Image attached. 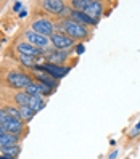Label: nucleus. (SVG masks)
<instances>
[{
    "label": "nucleus",
    "instance_id": "27",
    "mask_svg": "<svg viewBox=\"0 0 140 159\" xmlns=\"http://www.w3.org/2000/svg\"><path fill=\"white\" fill-rule=\"evenodd\" d=\"M116 156H118V151H114V153H111V154H110V159H116Z\"/></svg>",
    "mask_w": 140,
    "mask_h": 159
},
{
    "label": "nucleus",
    "instance_id": "19",
    "mask_svg": "<svg viewBox=\"0 0 140 159\" xmlns=\"http://www.w3.org/2000/svg\"><path fill=\"white\" fill-rule=\"evenodd\" d=\"M20 63L21 64H24V68H31V69H34L35 66H37V58H34V57H26V55H20Z\"/></svg>",
    "mask_w": 140,
    "mask_h": 159
},
{
    "label": "nucleus",
    "instance_id": "9",
    "mask_svg": "<svg viewBox=\"0 0 140 159\" xmlns=\"http://www.w3.org/2000/svg\"><path fill=\"white\" fill-rule=\"evenodd\" d=\"M87 16H90L93 21H97L101 18V13H103V3L101 2H95V0H89V5L86 7V10H84Z\"/></svg>",
    "mask_w": 140,
    "mask_h": 159
},
{
    "label": "nucleus",
    "instance_id": "2",
    "mask_svg": "<svg viewBox=\"0 0 140 159\" xmlns=\"http://www.w3.org/2000/svg\"><path fill=\"white\" fill-rule=\"evenodd\" d=\"M7 84L10 85L12 89H16L18 92L20 90H24L26 87H29L31 84L34 82L32 76L27 72H23V71H10L7 74Z\"/></svg>",
    "mask_w": 140,
    "mask_h": 159
},
{
    "label": "nucleus",
    "instance_id": "1",
    "mask_svg": "<svg viewBox=\"0 0 140 159\" xmlns=\"http://www.w3.org/2000/svg\"><path fill=\"white\" fill-rule=\"evenodd\" d=\"M55 31L66 34L68 37H71L72 40H84V39H87V37H89L87 26H82L79 23H74V21L68 20V18L55 24Z\"/></svg>",
    "mask_w": 140,
    "mask_h": 159
},
{
    "label": "nucleus",
    "instance_id": "21",
    "mask_svg": "<svg viewBox=\"0 0 140 159\" xmlns=\"http://www.w3.org/2000/svg\"><path fill=\"white\" fill-rule=\"evenodd\" d=\"M3 111L7 113V116H8V117L21 119V117H20V109H16V108H13V106H5V108H3Z\"/></svg>",
    "mask_w": 140,
    "mask_h": 159
},
{
    "label": "nucleus",
    "instance_id": "16",
    "mask_svg": "<svg viewBox=\"0 0 140 159\" xmlns=\"http://www.w3.org/2000/svg\"><path fill=\"white\" fill-rule=\"evenodd\" d=\"M0 151H2L3 156H8V157H16L21 151V146L20 145H12V146H0Z\"/></svg>",
    "mask_w": 140,
    "mask_h": 159
},
{
    "label": "nucleus",
    "instance_id": "20",
    "mask_svg": "<svg viewBox=\"0 0 140 159\" xmlns=\"http://www.w3.org/2000/svg\"><path fill=\"white\" fill-rule=\"evenodd\" d=\"M69 5H71V10L84 11V10H86V7L89 5V0H72Z\"/></svg>",
    "mask_w": 140,
    "mask_h": 159
},
{
    "label": "nucleus",
    "instance_id": "4",
    "mask_svg": "<svg viewBox=\"0 0 140 159\" xmlns=\"http://www.w3.org/2000/svg\"><path fill=\"white\" fill-rule=\"evenodd\" d=\"M23 35H24L26 42H29L31 45L37 47V48H40V50H44V52L50 48V43H52V42H50L49 37L37 34V32H34L32 29H26V31L23 32Z\"/></svg>",
    "mask_w": 140,
    "mask_h": 159
},
{
    "label": "nucleus",
    "instance_id": "25",
    "mask_svg": "<svg viewBox=\"0 0 140 159\" xmlns=\"http://www.w3.org/2000/svg\"><path fill=\"white\" fill-rule=\"evenodd\" d=\"M76 52H77V55L84 53V45H82V43H79V45H77V50H76Z\"/></svg>",
    "mask_w": 140,
    "mask_h": 159
},
{
    "label": "nucleus",
    "instance_id": "13",
    "mask_svg": "<svg viewBox=\"0 0 140 159\" xmlns=\"http://www.w3.org/2000/svg\"><path fill=\"white\" fill-rule=\"evenodd\" d=\"M35 71V69H34ZM34 76H35V79H37V82H40V84H44L45 87H49V89H55L58 85V80L57 79H53L50 74H47V72H44V71H37V72H34Z\"/></svg>",
    "mask_w": 140,
    "mask_h": 159
},
{
    "label": "nucleus",
    "instance_id": "23",
    "mask_svg": "<svg viewBox=\"0 0 140 159\" xmlns=\"http://www.w3.org/2000/svg\"><path fill=\"white\" fill-rule=\"evenodd\" d=\"M138 132H140V122H137V125L132 129V132H130V137H132V138H134V137H137V134H138Z\"/></svg>",
    "mask_w": 140,
    "mask_h": 159
},
{
    "label": "nucleus",
    "instance_id": "15",
    "mask_svg": "<svg viewBox=\"0 0 140 159\" xmlns=\"http://www.w3.org/2000/svg\"><path fill=\"white\" fill-rule=\"evenodd\" d=\"M29 106L34 113H37V111H40L44 106H45V101H44V97L42 95H35V97H31V100H29Z\"/></svg>",
    "mask_w": 140,
    "mask_h": 159
},
{
    "label": "nucleus",
    "instance_id": "28",
    "mask_svg": "<svg viewBox=\"0 0 140 159\" xmlns=\"http://www.w3.org/2000/svg\"><path fill=\"white\" fill-rule=\"evenodd\" d=\"M5 134H7V132H5V130H3V129H2V127H0V138H2V137H3V135H5Z\"/></svg>",
    "mask_w": 140,
    "mask_h": 159
},
{
    "label": "nucleus",
    "instance_id": "3",
    "mask_svg": "<svg viewBox=\"0 0 140 159\" xmlns=\"http://www.w3.org/2000/svg\"><path fill=\"white\" fill-rule=\"evenodd\" d=\"M31 29L37 34H40V35H45V37H50L57 32L55 31V23L50 21V20H47V18H39V20H34L31 23Z\"/></svg>",
    "mask_w": 140,
    "mask_h": 159
},
{
    "label": "nucleus",
    "instance_id": "26",
    "mask_svg": "<svg viewBox=\"0 0 140 159\" xmlns=\"http://www.w3.org/2000/svg\"><path fill=\"white\" fill-rule=\"evenodd\" d=\"M26 15H27V11H26V10H21V11H20V18H24Z\"/></svg>",
    "mask_w": 140,
    "mask_h": 159
},
{
    "label": "nucleus",
    "instance_id": "24",
    "mask_svg": "<svg viewBox=\"0 0 140 159\" xmlns=\"http://www.w3.org/2000/svg\"><path fill=\"white\" fill-rule=\"evenodd\" d=\"M21 8H23V3L21 2H15L13 3V10L15 11H21Z\"/></svg>",
    "mask_w": 140,
    "mask_h": 159
},
{
    "label": "nucleus",
    "instance_id": "12",
    "mask_svg": "<svg viewBox=\"0 0 140 159\" xmlns=\"http://www.w3.org/2000/svg\"><path fill=\"white\" fill-rule=\"evenodd\" d=\"M68 20H71V21H74V23H79V24H82V26H95V24H97V21H93L92 18L87 16L84 11H76V10H71Z\"/></svg>",
    "mask_w": 140,
    "mask_h": 159
},
{
    "label": "nucleus",
    "instance_id": "10",
    "mask_svg": "<svg viewBox=\"0 0 140 159\" xmlns=\"http://www.w3.org/2000/svg\"><path fill=\"white\" fill-rule=\"evenodd\" d=\"M44 57H47L45 60L52 63V64H61L68 57V52H61V50H57V48H49L44 52Z\"/></svg>",
    "mask_w": 140,
    "mask_h": 159
},
{
    "label": "nucleus",
    "instance_id": "11",
    "mask_svg": "<svg viewBox=\"0 0 140 159\" xmlns=\"http://www.w3.org/2000/svg\"><path fill=\"white\" fill-rule=\"evenodd\" d=\"M2 129L5 130L7 134H16V135H20L23 132V120L21 119L8 117L5 122L2 124Z\"/></svg>",
    "mask_w": 140,
    "mask_h": 159
},
{
    "label": "nucleus",
    "instance_id": "7",
    "mask_svg": "<svg viewBox=\"0 0 140 159\" xmlns=\"http://www.w3.org/2000/svg\"><path fill=\"white\" fill-rule=\"evenodd\" d=\"M40 7L52 15H61L66 10V3L60 2V0H44V2H40Z\"/></svg>",
    "mask_w": 140,
    "mask_h": 159
},
{
    "label": "nucleus",
    "instance_id": "5",
    "mask_svg": "<svg viewBox=\"0 0 140 159\" xmlns=\"http://www.w3.org/2000/svg\"><path fill=\"white\" fill-rule=\"evenodd\" d=\"M50 42L53 45V48L61 50V52H68L71 47L74 45V42H76V40H72L71 37H68L66 34H63V32H55L50 37Z\"/></svg>",
    "mask_w": 140,
    "mask_h": 159
},
{
    "label": "nucleus",
    "instance_id": "8",
    "mask_svg": "<svg viewBox=\"0 0 140 159\" xmlns=\"http://www.w3.org/2000/svg\"><path fill=\"white\" fill-rule=\"evenodd\" d=\"M16 50L20 52V55H26V57H34V58L42 57V55H44V50L37 48V47L31 45L29 42H26V40H24V42H18Z\"/></svg>",
    "mask_w": 140,
    "mask_h": 159
},
{
    "label": "nucleus",
    "instance_id": "6",
    "mask_svg": "<svg viewBox=\"0 0 140 159\" xmlns=\"http://www.w3.org/2000/svg\"><path fill=\"white\" fill-rule=\"evenodd\" d=\"M34 69L35 71H44L47 74H50V76L53 79H57V80L61 79V77H64L68 74V71H69V68H63V66H60V64H52V63H47V64H44V66L37 64Z\"/></svg>",
    "mask_w": 140,
    "mask_h": 159
},
{
    "label": "nucleus",
    "instance_id": "22",
    "mask_svg": "<svg viewBox=\"0 0 140 159\" xmlns=\"http://www.w3.org/2000/svg\"><path fill=\"white\" fill-rule=\"evenodd\" d=\"M8 119V116H7V113H5V111L3 109H0V127H2V124L5 122V120Z\"/></svg>",
    "mask_w": 140,
    "mask_h": 159
},
{
    "label": "nucleus",
    "instance_id": "18",
    "mask_svg": "<svg viewBox=\"0 0 140 159\" xmlns=\"http://www.w3.org/2000/svg\"><path fill=\"white\" fill-rule=\"evenodd\" d=\"M18 109H20V117H21L23 122H27V120H31V119L34 117V114H35L29 106H20Z\"/></svg>",
    "mask_w": 140,
    "mask_h": 159
},
{
    "label": "nucleus",
    "instance_id": "14",
    "mask_svg": "<svg viewBox=\"0 0 140 159\" xmlns=\"http://www.w3.org/2000/svg\"><path fill=\"white\" fill-rule=\"evenodd\" d=\"M12 145H20V135L5 134L2 138H0V146H12Z\"/></svg>",
    "mask_w": 140,
    "mask_h": 159
},
{
    "label": "nucleus",
    "instance_id": "17",
    "mask_svg": "<svg viewBox=\"0 0 140 159\" xmlns=\"http://www.w3.org/2000/svg\"><path fill=\"white\" fill-rule=\"evenodd\" d=\"M29 100H31V95H27L24 90L16 92V95H15V103L18 105V108H20V106H27V105H29Z\"/></svg>",
    "mask_w": 140,
    "mask_h": 159
}]
</instances>
